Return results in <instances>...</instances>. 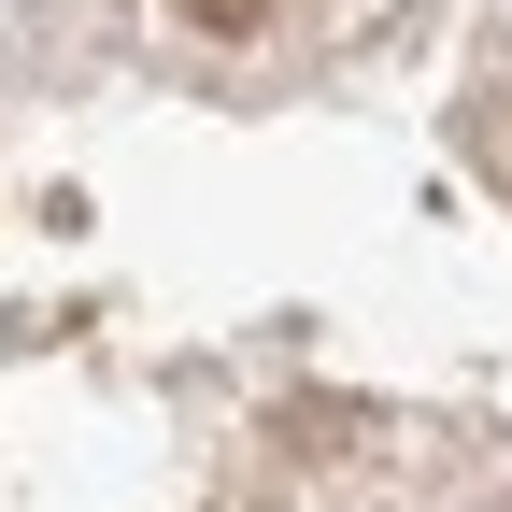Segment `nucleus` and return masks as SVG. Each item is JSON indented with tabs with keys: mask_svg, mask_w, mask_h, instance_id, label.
Here are the masks:
<instances>
[{
	"mask_svg": "<svg viewBox=\"0 0 512 512\" xmlns=\"http://www.w3.org/2000/svg\"><path fill=\"white\" fill-rule=\"evenodd\" d=\"M185 15H200V29H256L271 0H185Z\"/></svg>",
	"mask_w": 512,
	"mask_h": 512,
	"instance_id": "nucleus-1",
	"label": "nucleus"
}]
</instances>
